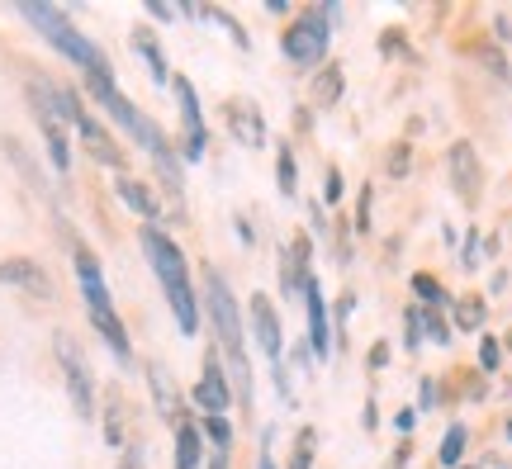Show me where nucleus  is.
Instances as JSON below:
<instances>
[{
	"label": "nucleus",
	"instance_id": "nucleus-36",
	"mask_svg": "<svg viewBox=\"0 0 512 469\" xmlns=\"http://www.w3.org/2000/svg\"><path fill=\"white\" fill-rule=\"evenodd\" d=\"M147 15H157V19H171V10H166L162 0H147Z\"/></svg>",
	"mask_w": 512,
	"mask_h": 469
},
{
	"label": "nucleus",
	"instance_id": "nucleus-16",
	"mask_svg": "<svg viewBox=\"0 0 512 469\" xmlns=\"http://www.w3.org/2000/svg\"><path fill=\"white\" fill-rule=\"evenodd\" d=\"M280 289H285V294H304V289H309V242H304V237H294V247H285Z\"/></svg>",
	"mask_w": 512,
	"mask_h": 469
},
{
	"label": "nucleus",
	"instance_id": "nucleus-18",
	"mask_svg": "<svg viewBox=\"0 0 512 469\" xmlns=\"http://www.w3.org/2000/svg\"><path fill=\"white\" fill-rule=\"evenodd\" d=\"M119 199H124L133 214H143V218H157V199H152V190H147L143 181H128V176H119Z\"/></svg>",
	"mask_w": 512,
	"mask_h": 469
},
{
	"label": "nucleus",
	"instance_id": "nucleus-13",
	"mask_svg": "<svg viewBox=\"0 0 512 469\" xmlns=\"http://www.w3.org/2000/svg\"><path fill=\"white\" fill-rule=\"evenodd\" d=\"M228 128H233V138H238L242 147L266 143V119H261V109L247 105V100H233V105H228Z\"/></svg>",
	"mask_w": 512,
	"mask_h": 469
},
{
	"label": "nucleus",
	"instance_id": "nucleus-3",
	"mask_svg": "<svg viewBox=\"0 0 512 469\" xmlns=\"http://www.w3.org/2000/svg\"><path fill=\"white\" fill-rule=\"evenodd\" d=\"M76 280H81V294H86V313H91L95 332L105 337V346H110L119 361H128V332H124V323H119V313H114L110 289H105V280H100V266H95L91 252H76Z\"/></svg>",
	"mask_w": 512,
	"mask_h": 469
},
{
	"label": "nucleus",
	"instance_id": "nucleus-27",
	"mask_svg": "<svg viewBox=\"0 0 512 469\" xmlns=\"http://www.w3.org/2000/svg\"><path fill=\"white\" fill-rule=\"evenodd\" d=\"M204 436H214V446H219V451H228V441H233L228 422H223V417H214V413H204Z\"/></svg>",
	"mask_w": 512,
	"mask_h": 469
},
{
	"label": "nucleus",
	"instance_id": "nucleus-10",
	"mask_svg": "<svg viewBox=\"0 0 512 469\" xmlns=\"http://www.w3.org/2000/svg\"><path fill=\"white\" fill-rule=\"evenodd\" d=\"M252 337L256 346H261V356H271V361H280V313H275V304L266 299V294H252Z\"/></svg>",
	"mask_w": 512,
	"mask_h": 469
},
{
	"label": "nucleus",
	"instance_id": "nucleus-6",
	"mask_svg": "<svg viewBox=\"0 0 512 469\" xmlns=\"http://www.w3.org/2000/svg\"><path fill=\"white\" fill-rule=\"evenodd\" d=\"M57 365H62V379H67V394H72L76 417H95V384H91V365L81 361L72 337H57Z\"/></svg>",
	"mask_w": 512,
	"mask_h": 469
},
{
	"label": "nucleus",
	"instance_id": "nucleus-2",
	"mask_svg": "<svg viewBox=\"0 0 512 469\" xmlns=\"http://www.w3.org/2000/svg\"><path fill=\"white\" fill-rule=\"evenodd\" d=\"M209 318H214V332H219V346L228 365H233V379H238L242 403H252V370H247V356H242V318H238V299L223 275L209 271Z\"/></svg>",
	"mask_w": 512,
	"mask_h": 469
},
{
	"label": "nucleus",
	"instance_id": "nucleus-37",
	"mask_svg": "<svg viewBox=\"0 0 512 469\" xmlns=\"http://www.w3.org/2000/svg\"><path fill=\"white\" fill-rule=\"evenodd\" d=\"M256 469H275V460H271V441H266V455H261V465Z\"/></svg>",
	"mask_w": 512,
	"mask_h": 469
},
{
	"label": "nucleus",
	"instance_id": "nucleus-22",
	"mask_svg": "<svg viewBox=\"0 0 512 469\" xmlns=\"http://www.w3.org/2000/svg\"><path fill=\"white\" fill-rule=\"evenodd\" d=\"M105 436H110V446H124V403H119V394H110V417H105Z\"/></svg>",
	"mask_w": 512,
	"mask_h": 469
},
{
	"label": "nucleus",
	"instance_id": "nucleus-14",
	"mask_svg": "<svg viewBox=\"0 0 512 469\" xmlns=\"http://www.w3.org/2000/svg\"><path fill=\"white\" fill-rule=\"evenodd\" d=\"M304 304H309V342H313V356H328L332 351V332H328V304H323V289L309 280L304 289Z\"/></svg>",
	"mask_w": 512,
	"mask_h": 469
},
{
	"label": "nucleus",
	"instance_id": "nucleus-31",
	"mask_svg": "<svg viewBox=\"0 0 512 469\" xmlns=\"http://www.w3.org/2000/svg\"><path fill=\"white\" fill-rule=\"evenodd\" d=\"M498 356H503V351H498L494 342H484V346H479V361H484V370H498Z\"/></svg>",
	"mask_w": 512,
	"mask_h": 469
},
{
	"label": "nucleus",
	"instance_id": "nucleus-24",
	"mask_svg": "<svg viewBox=\"0 0 512 469\" xmlns=\"http://www.w3.org/2000/svg\"><path fill=\"white\" fill-rule=\"evenodd\" d=\"M460 451H465V427H451L446 432V441H441V465H460Z\"/></svg>",
	"mask_w": 512,
	"mask_h": 469
},
{
	"label": "nucleus",
	"instance_id": "nucleus-21",
	"mask_svg": "<svg viewBox=\"0 0 512 469\" xmlns=\"http://www.w3.org/2000/svg\"><path fill=\"white\" fill-rule=\"evenodd\" d=\"M313 441H318V436H313V427H304V432H299V441H294L290 469H313Z\"/></svg>",
	"mask_w": 512,
	"mask_h": 469
},
{
	"label": "nucleus",
	"instance_id": "nucleus-11",
	"mask_svg": "<svg viewBox=\"0 0 512 469\" xmlns=\"http://www.w3.org/2000/svg\"><path fill=\"white\" fill-rule=\"evenodd\" d=\"M76 133H81V143L91 147V157H95L100 166H114V171L124 166V152H119V143H114L110 133L100 128V119H95V114H86V109H81V119H76Z\"/></svg>",
	"mask_w": 512,
	"mask_h": 469
},
{
	"label": "nucleus",
	"instance_id": "nucleus-1",
	"mask_svg": "<svg viewBox=\"0 0 512 469\" xmlns=\"http://www.w3.org/2000/svg\"><path fill=\"white\" fill-rule=\"evenodd\" d=\"M143 252H147V261H152L157 280H162L166 304H171V313H176L181 332L185 337H195V327H200V308H195V289H190V271H185L181 247H176L162 228H143Z\"/></svg>",
	"mask_w": 512,
	"mask_h": 469
},
{
	"label": "nucleus",
	"instance_id": "nucleus-12",
	"mask_svg": "<svg viewBox=\"0 0 512 469\" xmlns=\"http://www.w3.org/2000/svg\"><path fill=\"white\" fill-rule=\"evenodd\" d=\"M451 181H456V195L465 199V204L479 199V152L470 143L451 147Z\"/></svg>",
	"mask_w": 512,
	"mask_h": 469
},
{
	"label": "nucleus",
	"instance_id": "nucleus-29",
	"mask_svg": "<svg viewBox=\"0 0 512 469\" xmlns=\"http://www.w3.org/2000/svg\"><path fill=\"white\" fill-rule=\"evenodd\" d=\"M427 332H432V342H451V327H446V318H441L437 308H427Z\"/></svg>",
	"mask_w": 512,
	"mask_h": 469
},
{
	"label": "nucleus",
	"instance_id": "nucleus-33",
	"mask_svg": "<svg viewBox=\"0 0 512 469\" xmlns=\"http://www.w3.org/2000/svg\"><path fill=\"white\" fill-rule=\"evenodd\" d=\"M356 223H361V233L370 228V185H366V195H361V209H356Z\"/></svg>",
	"mask_w": 512,
	"mask_h": 469
},
{
	"label": "nucleus",
	"instance_id": "nucleus-34",
	"mask_svg": "<svg viewBox=\"0 0 512 469\" xmlns=\"http://www.w3.org/2000/svg\"><path fill=\"white\" fill-rule=\"evenodd\" d=\"M413 422H418V413H413V408H403V413L394 417V427H399V432H413Z\"/></svg>",
	"mask_w": 512,
	"mask_h": 469
},
{
	"label": "nucleus",
	"instance_id": "nucleus-7",
	"mask_svg": "<svg viewBox=\"0 0 512 469\" xmlns=\"http://www.w3.org/2000/svg\"><path fill=\"white\" fill-rule=\"evenodd\" d=\"M0 285H15V289H24V294H34V299H48V294H53L48 271H43L38 261H29V256H10V261H0Z\"/></svg>",
	"mask_w": 512,
	"mask_h": 469
},
{
	"label": "nucleus",
	"instance_id": "nucleus-5",
	"mask_svg": "<svg viewBox=\"0 0 512 469\" xmlns=\"http://www.w3.org/2000/svg\"><path fill=\"white\" fill-rule=\"evenodd\" d=\"M328 15L323 10H304V15H294L290 34H285V57L299 62V67H318L323 57H328Z\"/></svg>",
	"mask_w": 512,
	"mask_h": 469
},
{
	"label": "nucleus",
	"instance_id": "nucleus-23",
	"mask_svg": "<svg viewBox=\"0 0 512 469\" xmlns=\"http://www.w3.org/2000/svg\"><path fill=\"white\" fill-rule=\"evenodd\" d=\"M275 181H280V190H285V195H294V185H299V166H294L290 147H285V152H280V162H275Z\"/></svg>",
	"mask_w": 512,
	"mask_h": 469
},
{
	"label": "nucleus",
	"instance_id": "nucleus-25",
	"mask_svg": "<svg viewBox=\"0 0 512 469\" xmlns=\"http://www.w3.org/2000/svg\"><path fill=\"white\" fill-rule=\"evenodd\" d=\"M456 323L465 327V332H475V327L484 323V304H479V299H460V304H456Z\"/></svg>",
	"mask_w": 512,
	"mask_h": 469
},
{
	"label": "nucleus",
	"instance_id": "nucleus-26",
	"mask_svg": "<svg viewBox=\"0 0 512 469\" xmlns=\"http://www.w3.org/2000/svg\"><path fill=\"white\" fill-rule=\"evenodd\" d=\"M413 294H422V299H427L432 308L446 304V294H441V285L432 280V275H413Z\"/></svg>",
	"mask_w": 512,
	"mask_h": 469
},
{
	"label": "nucleus",
	"instance_id": "nucleus-35",
	"mask_svg": "<svg viewBox=\"0 0 512 469\" xmlns=\"http://www.w3.org/2000/svg\"><path fill=\"white\" fill-rule=\"evenodd\" d=\"M119 469H143V451H138V446H133V451L124 455V465H119Z\"/></svg>",
	"mask_w": 512,
	"mask_h": 469
},
{
	"label": "nucleus",
	"instance_id": "nucleus-38",
	"mask_svg": "<svg viewBox=\"0 0 512 469\" xmlns=\"http://www.w3.org/2000/svg\"><path fill=\"white\" fill-rule=\"evenodd\" d=\"M508 432H512V427H508Z\"/></svg>",
	"mask_w": 512,
	"mask_h": 469
},
{
	"label": "nucleus",
	"instance_id": "nucleus-30",
	"mask_svg": "<svg viewBox=\"0 0 512 469\" xmlns=\"http://www.w3.org/2000/svg\"><path fill=\"white\" fill-rule=\"evenodd\" d=\"M408 166H413L408 147H394V157H389V176H408Z\"/></svg>",
	"mask_w": 512,
	"mask_h": 469
},
{
	"label": "nucleus",
	"instance_id": "nucleus-15",
	"mask_svg": "<svg viewBox=\"0 0 512 469\" xmlns=\"http://www.w3.org/2000/svg\"><path fill=\"white\" fill-rule=\"evenodd\" d=\"M147 379H152V398H157V413H162V422H171V427H181L185 413H181V394H176V384H171V375H166L162 365H147Z\"/></svg>",
	"mask_w": 512,
	"mask_h": 469
},
{
	"label": "nucleus",
	"instance_id": "nucleus-32",
	"mask_svg": "<svg viewBox=\"0 0 512 469\" xmlns=\"http://www.w3.org/2000/svg\"><path fill=\"white\" fill-rule=\"evenodd\" d=\"M418 342H422V313L413 308V313H408V346H418Z\"/></svg>",
	"mask_w": 512,
	"mask_h": 469
},
{
	"label": "nucleus",
	"instance_id": "nucleus-28",
	"mask_svg": "<svg viewBox=\"0 0 512 469\" xmlns=\"http://www.w3.org/2000/svg\"><path fill=\"white\" fill-rule=\"evenodd\" d=\"M323 199H328V204H337V199H342V171H337V166H328V171H323Z\"/></svg>",
	"mask_w": 512,
	"mask_h": 469
},
{
	"label": "nucleus",
	"instance_id": "nucleus-9",
	"mask_svg": "<svg viewBox=\"0 0 512 469\" xmlns=\"http://www.w3.org/2000/svg\"><path fill=\"white\" fill-rule=\"evenodd\" d=\"M228 398H233V389H228V379H223L219 356L209 351V356H204V379L195 384V403H200L204 413L223 417V413H228Z\"/></svg>",
	"mask_w": 512,
	"mask_h": 469
},
{
	"label": "nucleus",
	"instance_id": "nucleus-20",
	"mask_svg": "<svg viewBox=\"0 0 512 469\" xmlns=\"http://www.w3.org/2000/svg\"><path fill=\"white\" fill-rule=\"evenodd\" d=\"M313 95H318V105H332V100L342 95V67H337V62H332L328 72L318 76V86H313Z\"/></svg>",
	"mask_w": 512,
	"mask_h": 469
},
{
	"label": "nucleus",
	"instance_id": "nucleus-4",
	"mask_svg": "<svg viewBox=\"0 0 512 469\" xmlns=\"http://www.w3.org/2000/svg\"><path fill=\"white\" fill-rule=\"evenodd\" d=\"M19 15L29 19V24H38V29L48 34V43H53L62 57H72L81 72H91V67H100V62H105V53L95 48L91 38H81V29H76L62 10H53V5H34V0H24V5H19Z\"/></svg>",
	"mask_w": 512,
	"mask_h": 469
},
{
	"label": "nucleus",
	"instance_id": "nucleus-19",
	"mask_svg": "<svg viewBox=\"0 0 512 469\" xmlns=\"http://www.w3.org/2000/svg\"><path fill=\"white\" fill-rule=\"evenodd\" d=\"M133 48L143 53V62L152 67V76H157V81H166V57H162V48H157V38L147 34V29H138V34H133Z\"/></svg>",
	"mask_w": 512,
	"mask_h": 469
},
{
	"label": "nucleus",
	"instance_id": "nucleus-17",
	"mask_svg": "<svg viewBox=\"0 0 512 469\" xmlns=\"http://www.w3.org/2000/svg\"><path fill=\"white\" fill-rule=\"evenodd\" d=\"M200 455H204L200 427H195V422H181V427H176V469H200Z\"/></svg>",
	"mask_w": 512,
	"mask_h": 469
},
{
	"label": "nucleus",
	"instance_id": "nucleus-8",
	"mask_svg": "<svg viewBox=\"0 0 512 469\" xmlns=\"http://www.w3.org/2000/svg\"><path fill=\"white\" fill-rule=\"evenodd\" d=\"M176 100H181V119H185V157L190 162H200L204 157V114H200V95L195 86L176 76Z\"/></svg>",
	"mask_w": 512,
	"mask_h": 469
}]
</instances>
